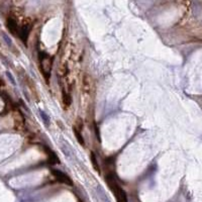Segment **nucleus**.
Masks as SVG:
<instances>
[{"mask_svg":"<svg viewBox=\"0 0 202 202\" xmlns=\"http://www.w3.org/2000/svg\"><path fill=\"white\" fill-rule=\"evenodd\" d=\"M106 183L108 184L109 188L112 191L113 195H114L116 202H127V196L125 191L123 190L119 185L116 182L114 176L112 174L106 175Z\"/></svg>","mask_w":202,"mask_h":202,"instance_id":"f257e3e1","label":"nucleus"},{"mask_svg":"<svg viewBox=\"0 0 202 202\" xmlns=\"http://www.w3.org/2000/svg\"><path fill=\"white\" fill-rule=\"evenodd\" d=\"M40 70H42V74L44 75L45 79H46L47 83H49L50 76H51V71H52V61L51 57L47 56L45 53L40 54Z\"/></svg>","mask_w":202,"mask_h":202,"instance_id":"f03ea898","label":"nucleus"},{"mask_svg":"<svg viewBox=\"0 0 202 202\" xmlns=\"http://www.w3.org/2000/svg\"><path fill=\"white\" fill-rule=\"evenodd\" d=\"M32 24L30 22H24L20 27L19 32H18V37L22 40L23 44L27 45L28 37H29V34L32 32Z\"/></svg>","mask_w":202,"mask_h":202,"instance_id":"7ed1b4c3","label":"nucleus"},{"mask_svg":"<svg viewBox=\"0 0 202 202\" xmlns=\"http://www.w3.org/2000/svg\"><path fill=\"white\" fill-rule=\"evenodd\" d=\"M52 174L59 182L64 183V184L69 185V186H73V181L71 180V178L62 171L57 170V169H52Z\"/></svg>","mask_w":202,"mask_h":202,"instance_id":"20e7f679","label":"nucleus"},{"mask_svg":"<svg viewBox=\"0 0 202 202\" xmlns=\"http://www.w3.org/2000/svg\"><path fill=\"white\" fill-rule=\"evenodd\" d=\"M6 25L8 30L11 32L12 35H18V32H19V28H18V24H17V21L14 19L13 17H8L6 21Z\"/></svg>","mask_w":202,"mask_h":202,"instance_id":"39448f33","label":"nucleus"},{"mask_svg":"<svg viewBox=\"0 0 202 202\" xmlns=\"http://www.w3.org/2000/svg\"><path fill=\"white\" fill-rule=\"evenodd\" d=\"M62 96H63V104H64V107L65 108H68L69 106L71 105V103H72V98H71V95L67 93V92L65 91V90H63V94H62Z\"/></svg>","mask_w":202,"mask_h":202,"instance_id":"423d86ee","label":"nucleus"},{"mask_svg":"<svg viewBox=\"0 0 202 202\" xmlns=\"http://www.w3.org/2000/svg\"><path fill=\"white\" fill-rule=\"evenodd\" d=\"M90 159H91V163H92V166H93L94 170L96 171V172L100 173V167H99V163H98V161H97V158H96V156H95L94 153H91V155H90Z\"/></svg>","mask_w":202,"mask_h":202,"instance_id":"0eeeda50","label":"nucleus"},{"mask_svg":"<svg viewBox=\"0 0 202 202\" xmlns=\"http://www.w3.org/2000/svg\"><path fill=\"white\" fill-rule=\"evenodd\" d=\"M47 156H49V163L52 164V165H54V164H58L59 162H60L59 158L57 157V155L54 153V152L49 151L47 152Z\"/></svg>","mask_w":202,"mask_h":202,"instance_id":"6e6552de","label":"nucleus"},{"mask_svg":"<svg viewBox=\"0 0 202 202\" xmlns=\"http://www.w3.org/2000/svg\"><path fill=\"white\" fill-rule=\"evenodd\" d=\"M74 134L76 135V137H77V141L79 142V144H81V146L84 147L85 146V141H84V139H83V135L81 134V132L78 130L77 127H74Z\"/></svg>","mask_w":202,"mask_h":202,"instance_id":"1a4fd4ad","label":"nucleus"},{"mask_svg":"<svg viewBox=\"0 0 202 202\" xmlns=\"http://www.w3.org/2000/svg\"><path fill=\"white\" fill-rule=\"evenodd\" d=\"M6 75H7V77L9 78V80H10V82L12 83L13 85H15V81H14V78L12 77V75H11L9 72H7V73H6Z\"/></svg>","mask_w":202,"mask_h":202,"instance_id":"9d476101","label":"nucleus"},{"mask_svg":"<svg viewBox=\"0 0 202 202\" xmlns=\"http://www.w3.org/2000/svg\"><path fill=\"white\" fill-rule=\"evenodd\" d=\"M4 39L6 40V42H7V44H9V45H10V40H9V37H7V35H4Z\"/></svg>","mask_w":202,"mask_h":202,"instance_id":"9b49d317","label":"nucleus"},{"mask_svg":"<svg viewBox=\"0 0 202 202\" xmlns=\"http://www.w3.org/2000/svg\"><path fill=\"white\" fill-rule=\"evenodd\" d=\"M79 202H82V201H81V200H79Z\"/></svg>","mask_w":202,"mask_h":202,"instance_id":"f8f14e48","label":"nucleus"}]
</instances>
